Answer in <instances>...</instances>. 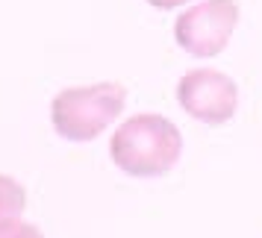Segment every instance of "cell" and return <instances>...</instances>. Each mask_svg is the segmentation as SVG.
Masks as SVG:
<instances>
[{
    "instance_id": "cell-7",
    "label": "cell",
    "mask_w": 262,
    "mask_h": 238,
    "mask_svg": "<svg viewBox=\"0 0 262 238\" xmlns=\"http://www.w3.org/2000/svg\"><path fill=\"white\" fill-rule=\"evenodd\" d=\"M154 9H159V12H171V9H180V6H186V3H191V0H147Z\"/></svg>"
},
{
    "instance_id": "cell-6",
    "label": "cell",
    "mask_w": 262,
    "mask_h": 238,
    "mask_svg": "<svg viewBox=\"0 0 262 238\" xmlns=\"http://www.w3.org/2000/svg\"><path fill=\"white\" fill-rule=\"evenodd\" d=\"M0 238H45V232L36 224H27V221H9L6 226H0Z\"/></svg>"
},
{
    "instance_id": "cell-4",
    "label": "cell",
    "mask_w": 262,
    "mask_h": 238,
    "mask_svg": "<svg viewBox=\"0 0 262 238\" xmlns=\"http://www.w3.org/2000/svg\"><path fill=\"white\" fill-rule=\"evenodd\" d=\"M177 103L189 118L221 127L236 115L238 85L218 68H191L177 83Z\"/></svg>"
},
{
    "instance_id": "cell-2",
    "label": "cell",
    "mask_w": 262,
    "mask_h": 238,
    "mask_svg": "<svg viewBox=\"0 0 262 238\" xmlns=\"http://www.w3.org/2000/svg\"><path fill=\"white\" fill-rule=\"evenodd\" d=\"M127 106V88L121 83H92L62 88L50 100V124L65 141H95L109 130Z\"/></svg>"
},
{
    "instance_id": "cell-5",
    "label": "cell",
    "mask_w": 262,
    "mask_h": 238,
    "mask_svg": "<svg viewBox=\"0 0 262 238\" xmlns=\"http://www.w3.org/2000/svg\"><path fill=\"white\" fill-rule=\"evenodd\" d=\"M27 209V191L9 174H0V226H6L9 221H18Z\"/></svg>"
},
{
    "instance_id": "cell-3",
    "label": "cell",
    "mask_w": 262,
    "mask_h": 238,
    "mask_svg": "<svg viewBox=\"0 0 262 238\" xmlns=\"http://www.w3.org/2000/svg\"><path fill=\"white\" fill-rule=\"evenodd\" d=\"M238 27L236 0H201L177 15L174 21V41L194 59H212L224 53L230 38Z\"/></svg>"
},
{
    "instance_id": "cell-1",
    "label": "cell",
    "mask_w": 262,
    "mask_h": 238,
    "mask_svg": "<svg viewBox=\"0 0 262 238\" xmlns=\"http://www.w3.org/2000/svg\"><path fill=\"white\" fill-rule=\"evenodd\" d=\"M183 135L177 124L156 112H139L121 124L109 138V159L127 177H165L180 162Z\"/></svg>"
}]
</instances>
